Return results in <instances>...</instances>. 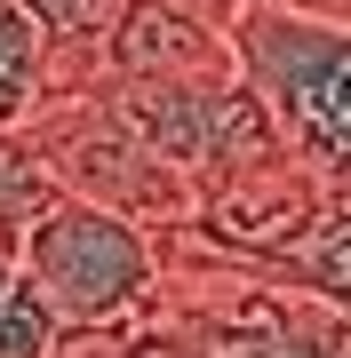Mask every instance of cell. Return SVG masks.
<instances>
[{"instance_id": "cell-9", "label": "cell", "mask_w": 351, "mask_h": 358, "mask_svg": "<svg viewBox=\"0 0 351 358\" xmlns=\"http://www.w3.org/2000/svg\"><path fill=\"white\" fill-rule=\"evenodd\" d=\"M184 8H208V16H232L240 0H184ZM296 8H327V16H343V0H296Z\"/></svg>"}, {"instance_id": "cell-1", "label": "cell", "mask_w": 351, "mask_h": 358, "mask_svg": "<svg viewBox=\"0 0 351 358\" xmlns=\"http://www.w3.org/2000/svg\"><path fill=\"white\" fill-rule=\"evenodd\" d=\"M232 72L263 103L280 152L327 192L351 183V24L296 0H240L223 16Z\"/></svg>"}, {"instance_id": "cell-8", "label": "cell", "mask_w": 351, "mask_h": 358, "mask_svg": "<svg viewBox=\"0 0 351 358\" xmlns=\"http://www.w3.org/2000/svg\"><path fill=\"white\" fill-rule=\"evenodd\" d=\"M64 343V327H56V310L32 294V279L16 271V279H0V358H48Z\"/></svg>"}, {"instance_id": "cell-4", "label": "cell", "mask_w": 351, "mask_h": 358, "mask_svg": "<svg viewBox=\"0 0 351 358\" xmlns=\"http://www.w3.org/2000/svg\"><path fill=\"white\" fill-rule=\"evenodd\" d=\"M96 80H136V88H208V80H232L223 16L184 8V0H120Z\"/></svg>"}, {"instance_id": "cell-3", "label": "cell", "mask_w": 351, "mask_h": 358, "mask_svg": "<svg viewBox=\"0 0 351 358\" xmlns=\"http://www.w3.org/2000/svg\"><path fill=\"white\" fill-rule=\"evenodd\" d=\"M16 136H25V152L48 167L56 192H72L88 207H112V215H128L136 231H152V239H168V231L192 223V183L112 112L104 88L40 103Z\"/></svg>"}, {"instance_id": "cell-6", "label": "cell", "mask_w": 351, "mask_h": 358, "mask_svg": "<svg viewBox=\"0 0 351 358\" xmlns=\"http://www.w3.org/2000/svg\"><path fill=\"white\" fill-rule=\"evenodd\" d=\"M40 103H48V40L25 0H0V136H16Z\"/></svg>"}, {"instance_id": "cell-7", "label": "cell", "mask_w": 351, "mask_h": 358, "mask_svg": "<svg viewBox=\"0 0 351 358\" xmlns=\"http://www.w3.org/2000/svg\"><path fill=\"white\" fill-rule=\"evenodd\" d=\"M48 199H56V183H48V167L25 152V136H0V255H16L25 223H32Z\"/></svg>"}, {"instance_id": "cell-2", "label": "cell", "mask_w": 351, "mask_h": 358, "mask_svg": "<svg viewBox=\"0 0 351 358\" xmlns=\"http://www.w3.org/2000/svg\"><path fill=\"white\" fill-rule=\"evenodd\" d=\"M16 271L32 279V294L56 310L64 334H112L152 319L160 303V239L136 231L112 207H88L72 192H56L16 239Z\"/></svg>"}, {"instance_id": "cell-5", "label": "cell", "mask_w": 351, "mask_h": 358, "mask_svg": "<svg viewBox=\"0 0 351 358\" xmlns=\"http://www.w3.org/2000/svg\"><path fill=\"white\" fill-rule=\"evenodd\" d=\"M25 16L40 24V40H48V103L96 88V72H104V32H112L120 0H25Z\"/></svg>"}]
</instances>
